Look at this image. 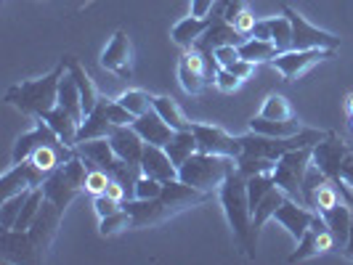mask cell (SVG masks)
<instances>
[{
    "mask_svg": "<svg viewBox=\"0 0 353 265\" xmlns=\"http://www.w3.org/2000/svg\"><path fill=\"white\" fill-rule=\"evenodd\" d=\"M67 70H70L67 59H61L48 74L11 85L6 90V104L17 106L21 114H27L32 120H43L51 109L59 106V83H61Z\"/></svg>",
    "mask_w": 353,
    "mask_h": 265,
    "instance_id": "6da1fadb",
    "label": "cell"
},
{
    "mask_svg": "<svg viewBox=\"0 0 353 265\" xmlns=\"http://www.w3.org/2000/svg\"><path fill=\"white\" fill-rule=\"evenodd\" d=\"M218 196H221L226 220H229L239 247L245 249L248 257H255V242H258V236L252 231V210H250V202H248V178L242 176L239 170H234L223 180V186L218 189Z\"/></svg>",
    "mask_w": 353,
    "mask_h": 265,
    "instance_id": "7a4b0ae2",
    "label": "cell"
},
{
    "mask_svg": "<svg viewBox=\"0 0 353 265\" xmlns=\"http://www.w3.org/2000/svg\"><path fill=\"white\" fill-rule=\"evenodd\" d=\"M236 170V159L226 154H208V151H194L178 167V178L189 186H194L205 194H215L223 180Z\"/></svg>",
    "mask_w": 353,
    "mask_h": 265,
    "instance_id": "3957f363",
    "label": "cell"
},
{
    "mask_svg": "<svg viewBox=\"0 0 353 265\" xmlns=\"http://www.w3.org/2000/svg\"><path fill=\"white\" fill-rule=\"evenodd\" d=\"M88 165L83 159L74 157L67 159L59 170H53L51 176L46 178L43 183V191H46V199H51L56 207L67 210L77 196L85 191V178H88Z\"/></svg>",
    "mask_w": 353,
    "mask_h": 265,
    "instance_id": "277c9868",
    "label": "cell"
},
{
    "mask_svg": "<svg viewBox=\"0 0 353 265\" xmlns=\"http://www.w3.org/2000/svg\"><path fill=\"white\" fill-rule=\"evenodd\" d=\"M308 167H311V149L287 151L282 159H276V167H274V183H276L290 199H295V202H301V204H305L303 180H305ZM305 207H308V204H305Z\"/></svg>",
    "mask_w": 353,
    "mask_h": 265,
    "instance_id": "5b68a950",
    "label": "cell"
},
{
    "mask_svg": "<svg viewBox=\"0 0 353 265\" xmlns=\"http://www.w3.org/2000/svg\"><path fill=\"white\" fill-rule=\"evenodd\" d=\"M282 14L290 19L292 24V48L295 51H311V48H319V51H337L340 48V37L327 32V30H319L311 21H305V17H301L295 8L284 6Z\"/></svg>",
    "mask_w": 353,
    "mask_h": 265,
    "instance_id": "8992f818",
    "label": "cell"
},
{
    "mask_svg": "<svg viewBox=\"0 0 353 265\" xmlns=\"http://www.w3.org/2000/svg\"><path fill=\"white\" fill-rule=\"evenodd\" d=\"M61 215H64V210L56 207L51 199H46L43 207H40V212H37V218L32 220L30 231H27L40 260H43V257L48 255V249L53 247V239H56V233H59V229H61Z\"/></svg>",
    "mask_w": 353,
    "mask_h": 265,
    "instance_id": "52a82bcc",
    "label": "cell"
},
{
    "mask_svg": "<svg viewBox=\"0 0 353 265\" xmlns=\"http://www.w3.org/2000/svg\"><path fill=\"white\" fill-rule=\"evenodd\" d=\"M192 133H194L199 151H208V154H226V157H234V159L242 157L239 136H229L221 125L192 123Z\"/></svg>",
    "mask_w": 353,
    "mask_h": 265,
    "instance_id": "ba28073f",
    "label": "cell"
},
{
    "mask_svg": "<svg viewBox=\"0 0 353 265\" xmlns=\"http://www.w3.org/2000/svg\"><path fill=\"white\" fill-rule=\"evenodd\" d=\"M351 151H353L351 146L343 141L337 133L330 130L327 138L319 141L316 146L311 149V162H314L330 180H337V178H340V170H343V162H345V157H348Z\"/></svg>",
    "mask_w": 353,
    "mask_h": 265,
    "instance_id": "9c48e42d",
    "label": "cell"
},
{
    "mask_svg": "<svg viewBox=\"0 0 353 265\" xmlns=\"http://www.w3.org/2000/svg\"><path fill=\"white\" fill-rule=\"evenodd\" d=\"M48 173L40 170L32 159H24L14 165L11 170H6V176L0 180V202L8 199L14 194H21V191H32V189H40L46 183Z\"/></svg>",
    "mask_w": 353,
    "mask_h": 265,
    "instance_id": "30bf717a",
    "label": "cell"
},
{
    "mask_svg": "<svg viewBox=\"0 0 353 265\" xmlns=\"http://www.w3.org/2000/svg\"><path fill=\"white\" fill-rule=\"evenodd\" d=\"M330 56H332V51H319V48L295 51V48H292V51L276 53V59L271 61V67L279 72L287 83H292V80L303 77L311 67H316L319 61H324V59H330Z\"/></svg>",
    "mask_w": 353,
    "mask_h": 265,
    "instance_id": "8fae6325",
    "label": "cell"
},
{
    "mask_svg": "<svg viewBox=\"0 0 353 265\" xmlns=\"http://www.w3.org/2000/svg\"><path fill=\"white\" fill-rule=\"evenodd\" d=\"M178 83L189 96H199L205 90V85L210 83L205 53L199 48H192V51H186L181 56V61H178Z\"/></svg>",
    "mask_w": 353,
    "mask_h": 265,
    "instance_id": "7c38bea8",
    "label": "cell"
},
{
    "mask_svg": "<svg viewBox=\"0 0 353 265\" xmlns=\"http://www.w3.org/2000/svg\"><path fill=\"white\" fill-rule=\"evenodd\" d=\"M316 210H311V207H305L301 202H295V199H284L282 207L274 212V220L276 223H282V229H287V233L295 239V242H301L303 236H305V231L314 226V220H316Z\"/></svg>",
    "mask_w": 353,
    "mask_h": 265,
    "instance_id": "4fadbf2b",
    "label": "cell"
},
{
    "mask_svg": "<svg viewBox=\"0 0 353 265\" xmlns=\"http://www.w3.org/2000/svg\"><path fill=\"white\" fill-rule=\"evenodd\" d=\"M123 207L130 212L133 218V229H152V226H159L165 223L168 218H173V210L165 204V199L157 196V199H125Z\"/></svg>",
    "mask_w": 353,
    "mask_h": 265,
    "instance_id": "5bb4252c",
    "label": "cell"
},
{
    "mask_svg": "<svg viewBox=\"0 0 353 265\" xmlns=\"http://www.w3.org/2000/svg\"><path fill=\"white\" fill-rule=\"evenodd\" d=\"M248 37L242 35L234 24H229L226 19L221 17V14H212L210 17V27L205 30V35L196 40L194 48L199 51H215V48H221V45H242Z\"/></svg>",
    "mask_w": 353,
    "mask_h": 265,
    "instance_id": "9a60e30c",
    "label": "cell"
},
{
    "mask_svg": "<svg viewBox=\"0 0 353 265\" xmlns=\"http://www.w3.org/2000/svg\"><path fill=\"white\" fill-rule=\"evenodd\" d=\"M0 255L6 263H37L35 247H32V239L27 231L17 229H3L0 233Z\"/></svg>",
    "mask_w": 353,
    "mask_h": 265,
    "instance_id": "2e32d148",
    "label": "cell"
},
{
    "mask_svg": "<svg viewBox=\"0 0 353 265\" xmlns=\"http://www.w3.org/2000/svg\"><path fill=\"white\" fill-rule=\"evenodd\" d=\"M130 61H133V45H130V37L120 30V32H114V37L101 51V67L114 72L117 77H130V72H133Z\"/></svg>",
    "mask_w": 353,
    "mask_h": 265,
    "instance_id": "e0dca14e",
    "label": "cell"
},
{
    "mask_svg": "<svg viewBox=\"0 0 353 265\" xmlns=\"http://www.w3.org/2000/svg\"><path fill=\"white\" fill-rule=\"evenodd\" d=\"M56 143H61V138L53 133V127L46 120H37V125L30 130V133H24V136H19L17 143H14V154H11V162L19 165V162H24V159H30L35 154L40 146H56Z\"/></svg>",
    "mask_w": 353,
    "mask_h": 265,
    "instance_id": "ac0fdd59",
    "label": "cell"
},
{
    "mask_svg": "<svg viewBox=\"0 0 353 265\" xmlns=\"http://www.w3.org/2000/svg\"><path fill=\"white\" fill-rule=\"evenodd\" d=\"M210 196L212 194H205V191H199V189H194V186L183 183L181 178H176V180H168V183L162 186V199H165V204L173 210V215L189 210V207H196V204L208 202Z\"/></svg>",
    "mask_w": 353,
    "mask_h": 265,
    "instance_id": "d6986e66",
    "label": "cell"
},
{
    "mask_svg": "<svg viewBox=\"0 0 353 265\" xmlns=\"http://www.w3.org/2000/svg\"><path fill=\"white\" fill-rule=\"evenodd\" d=\"M109 143L114 149V154L125 162H136L141 165L143 149H146V141L139 136V130L133 125H117L112 133H109Z\"/></svg>",
    "mask_w": 353,
    "mask_h": 265,
    "instance_id": "ffe728a7",
    "label": "cell"
},
{
    "mask_svg": "<svg viewBox=\"0 0 353 265\" xmlns=\"http://www.w3.org/2000/svg\"><path fill=\"white\" fill-rule=\"evenodd\" d=\"M141 170H143V176L157 178L162 183L176 180L178 178V167L173 165V159L168 157V151H165L162 146H152V143H146V149H143Z\"/></svg>",
    "mask_w": 353,
    "mask_h": 265,
    "instance_id": "44dd1931",
    "label": "cell"
},
{
    "mask_svg": "<svg viewBox=\"0 0 353 265\" xmlns=\"http://www.w3.org/2000/svg\"><path fill=\"white\" fill-rule=\"evenodd\" d=\"M133 127L139 130V136H141L146 143H152V146H162V149L170 143L173 133H176L170 125L159 117L154 109H152V112H146V114H141V117H136Z\"/></svg>",
    "mask_w": 353,
    "mask_h": 265,
    "instance_id": "7402d4cb",
    "label": "cell"
},
{
    "mask_svg": "<svg viewBox=\"0 0 353 265\" xmlns=\"http://www.w3.org/2000/svg\"><path fill=\"white\" fill-rule=\"evenodd\" d=\"M106 106H109V98L101 96V101L96 104V109L85 114V120L80 123V133H77V143L80 141H90V138H109V133L117 127L112 125L109 114H106Z\"/></svg>",
    "mask_w": 353,
    "mask_h": 265,
    "instance_id": "603a6c76",
    "label": "cell"
},
{
    "mask_svg": "<svg viewBox=\"0 0 353 265\" xmlns=\"http://www.w3.org/2000/svg\"><path fill=\"white\" fill-rule=\"evenodd\" d=\"M74 154L83 159L88 167H101L106 170L109 167V162L117 157L114 154V149H112V143L109 138H90V141H80L74 146Z\"/></svg>",
    "mask_w": 353,
    "mask_h": 265,
    "instance_id": "cb8c5ba5",
    "label": "cell"
},
{
    "mask_svg": "<svg viewBox=\"0 0 353 265\" xmlns=\"http://www.w3.org/2000/svg\"><path fill=\"white\" fill-rule=\"evenodd\" d=\"M210 27V17H186L181 19L176 27H173V32H170V37H173V43L176 45H181L183 51H192L196 45V40L205 35V30Z\"/></svg>",
    "mask_w": 353,
    "mask_h": 265,
    "instance_id": "d4e9b609",
    "label": "cell"
},
{
    "mask_svg": "<svg viewBox=\"0 0 353 265\" xmlns=\"http://www.w3.org/2000/svg\"><path fill=\"white\" fill-rule=\"evenodd\" d=\"M46 123L53 127V133L61 138V143L64 146H70V149H74L77 146V133H80V120H74L67 109H61V106H56V109H51L46 117H43Z\"/></svg>",
    "mask_w": 353,
    "mask_h": 265,
    "instance_id": "484cf974",
    "label": "cell"
},
{
    "mask_svg": "<svg viewBox=\"0 0 353 265\" xmlns=\"http://www.w3.org/2000/svg\"><path fill=\"white\" fill-rule=\"evenodd\" d=\"M67 67H70V72L74 74V80H77V88H80V96H83V112L90 114L96 109V104L101 101V93L93 85V80H90V74L85 72V67L74 56H67Z\"/></svg>",
    "mask_w": 353,
    "mask_h": 265,
    "instance_id": "4316f807",
    "label": "cell"
},
{
    "mask_svg": "<svg viewBox=\"0 0 353 265\" xmlns=\"http://www.w3.org/2000/svg\"><path fill=\"white\" fill-rule=\"evenodd\" d=\"M59 106L67 109L74 120H85V112H83V96H80V88H77V80L70 70L64 72L61 83H59Z\"/></svg>",
    "mask_w": 353,
    "mask_h": 265,
    "instance_id": "83f0119b",
    "label": "cell"
},
{
    "mask_svg": "<svg viewBox=\"0 0 353 265\" xmlns=\"http://www.w3.org/2000/svg\"><path fill=\"white\" fill-rule=\"evenodd\" d=\"M321 218H324L327 229L335 233L337 244H345V239H348V233H351V223H353V207L351 204L340 202V204H335L332 210L321 212Z\"/></svg>",
    "mask_w": 353,
    "mask_h": 265,
    "instance_id": "f1b7e54d",
    "label": "cell"
},
{
    "mask_svg": "<svg viewBox=\"0 0 353 265\" xmlns=\"http://www.w3.org/2000/svg\"><path fill=\"white\" fill-rule=\"evenodd\" d=\"M250 130L252 133H263V136H274V138H290V136H295V133H301L303 127L295 123V117L292 120H265V117H252L250 120Z\"/></svg>",
    "mask_w": 353,
    "mask_h": 265,
    "instance_id": "f546056e",
    "label": "cell"
},
{
    "mask_svg": "<svg viewBox=\"0 0 353 265\" xmlns=\"http://www.w3.org/2000/svg\"><path fill=\"white\" fill-rule=\"evenodd\" d=\"M165 151H168V157L173 159V165H176V167H181L186 159L194 154V151H199L192 127H189V130H176V133H173V138H170V143L165 146Z\"/></svg>",
    "mask_w": 353,
    "mask_h": 265,
    "instance_id": "4dcf8cb0",
    "label": "cell"
},
{
    "mask_svg": "<svg viewBox=\"0 0 353 265\" xmlns=\"http://www.w3.org/2000/svg\"><path fill=\"white\" fill-rule=\"evenodd\" d=\"M284 199H287V194H284L279 186H274V189L261 199V204H258L255 212H252V231H255V236H258V231L263 229L265 223L274 218V212L282 207Z\"/></svg>",
    "mask_w": 353,
    "mask_h": 265,
    "instance_id": "1f68e13d",
    "label": "cell"
},
{
    "mask_svg": "<svg viewBox=\"0 0 353 265\" xmlns=\"http://www.w3.org/2000/svg\"><path fill=\"white\" fill-rule=\"evenodd\" d=\"M279 48L274 45V40H258V37H248L242 45H239V56L248 59L252 64H263V61H274Z\"/></svg>",
    "mask_w": 353,
    "mask_h": 265,
    "instance_id": "d6a6232c",
    "label": "cell"
},
{
    "mask_svg": "<svg viewBox=\"0 0 353 265\" xmlns=\"http://www.w3.org/2000/svg\"><path fill=\"white\" fill-rule=\"evenodd\" d=\"M154 112H157L159 117L170 125L173 130H189V127H192V123H189L186 114H183V109H181L170 96H154Z\"/></svg>",
    "mask_w": 353,
    "mask_h": 265,
    "instance_id": "836d02e7",
    "label": "cell"
},
{
    "mask_svg": "<svg viewBox=\"0 0 353 265\" xmlns=\"http://www.w3.org/2000/svg\"><path fill=\"white\" fill-rule=\"evenodd\" d=\"M117 101H120V104H123L133 117H141V114H146V112H152V109H154V96H149L146 90H139V88L125 90Z\"/></svg>",
    "mask_w": 353,
    "mask_h": 265,
    "instance_id": "e575fe53",
    "label": "cell"
},
{
    "mask_svg": "<svg viewBox=\"0 0 353 265\" xmlns=\"http://www.w3.org/2000/svg\"><path fill=\"white\" fill-rule=\"evenodd\" d=\"M343 202V196H340V191H337V186L332 183V180H327V183H321L316 189V194L311 196V210H316L319 215L327 210H332L335 204H340Z\"/></svg>",
    "mask_w": 353,
    "mask_h": 265,
    "instance_id": "d590c367",
    "label": "cell"
},
{
    "mask_svg": "<svg viewBox=\"0 0 353 265\" xmlns=\"http://www.w3.org/2000/svg\"><path fill=\"white\" fill-rule=\"evenodd\" d=\"M101 223H99V233L101 236H117V233H123V231L133 229V218H130V212L125 210H117L112 212V215H106V218H99Z\"/></svg>",
    "mask_w": 353,
    "mask_h": 265,
    "instance_id": "8d00e7d4",
    "label": "cell"
},
{
    "mask_svg": "<svg viewBox=\"0 0 353 265\" xmlns=\"http://www.w3.org/2000/svg\"><path fill=\"white\" fill-rule=\"evenodd\" d=\"M261 117H265V120H292L295 114H292V106H290V101H287L284 96L271 93V96L263 101Z\"/></svg>",
    "mask_w": 353,
    "mask_h": 265,
    "instance_id": "74e56055",
    "label": "cell"
},
{
    "mask_svg": "<svg viewBox=\"0 0 353 265\" xmlns=\"http://www.w3.org/2000/svg\"><path fill=\"white\" fill-rule=\"evenodd\" d=\"M268 21H271V40L279 48V53L292 51V24H290V19L282 14V17H274Z\"/></svg>",
    "mask_w": 353,
    "mask_h": 265,
    "instance_id": "f35d334b",
    "label": "cell"
},
{
    "mask_svg": "<svg viewBox=\"0 0 353 265\" xmlns=\"http://www.w3.org/2000/svg\"><path fill=\"white\" fill-rule=\"evenodd\" d=\"M27 196H30V191H21V194L3 199V207H0V223H3V229H14L17 226V218L19 212H21V207H24V202H27Z\"/></svg>",
    "mask_w": 353,
    "mask_h": 265,
    "instance_id": "ab89813d",
    "label": "cell"
},
{
    "mask_svg": "<svg viewBox=\"0 0 353 265\" xmlns=\"http://www.w3.org/2000/svg\"><path fill=\"white\" fill-rule=\"evenodd\" d=\"M274 167H276V162L265 157H248V154H242V157L236 159V170L245 178L261 176V173H274Z\"/></svg>",
    "mask_w": 353,
    "mask_h": 265,
    "instance_id": "60d3db41",
    "label": "cell"
},
{
    "mask_svg": "<svg viewBox=\"0 0 353 265\" xmlns=\"http://www.w3.org/2000/svg\"><path fill=\"white\" fill-rule=\"evenodd\" d=\"M109 183H112V176H109L106 170H101V167H90L88 178H85V194H90V196L104 194Z\"/></svg>",
    "mask_w": 353,
    "mask_h": 265,
    "instance_id": "b9f144b4",
    "label": "cell"
},
{
    "mask_svg": "<svg viewBox=\"0 0 353 265\" xmlns=\"http://www.w3.org/2000/svg\"><path fill=\"white\" fill-rule=\"evenodd\" d=\"M162 180L157 178H149V176H141L139 178V183H136V199H157L162 196Z\"/></svg>",
    "mask_w": 353,
    "mask_h": 265,
    "instance_id": "7bdbcfd3",
    "label": "cell"
},
{
    "mask_svg": "<svg viewBox=\"0 0 353 265\" xmlns=\"http://www.w3.org/2000/svg\"><path fill=\"white\" fill-rule=\"evenodd\" d=\"M106 114H109V120H112V125H133L136 123V117L125 109L120 101H109V106H106Z\"/></svg>",
    "mask_w": 353,
    "mask_h": 265,
    "instance_id": "ee69618b",
    "label": "cell"
},
{
    "mask_svg": "<svg viewBox=\"0 0 353 265\" xmlns=\"http://www.w3.org/2000/svg\"><path fill=\"white\" fill-rule=\"evenodd\" d=\"M215 85H218V90H223V93H234V90H239L242 80L231 70H223V67H221L218 74H215Z\"/></svg>",
    "mask_w": 353,
    "mask_h": 265,
    "instance_id": "f6af8a7d",
    "label": "cell"
},
{
    "mask_svg": "<svg viewBox=\"0 0 353 265\" xmlns=\"http://www.w3.org/2000/svg\"><path fill=\"white\" fill-rule=\"evenodd\" d=\"M93 207H96V215H99V218H106V215H112V212L123 210V202H117V199H112V196H106V194H99V196H93Z\"/></svg>",
    "mask_w": 353,
    "mask_h": 265,
    "instance_id": "bcb514c9",
    "label": "cell"
},
{
    "mask_svg": "<svg viewBox=\"0 0 353 265\" xmlns=\"http://www.w3.org/2000/svg\"><path fill=\"white\" fill-rule=\"evenodd\" d=\"M215 61H218V67H231V64H236L242 56H239V45H221V48H215Z\"/></svg>",
    "mask_w": 353,
    "mask_h": 265,
    "instance_id": "7dc6e473",
    "label": "cell"
},
{
    "mask_svg": "<svg viewBox=\"0 0 353 265\" xmlns=\"http://www.w3.org/2000/svg\"><path fill=\"white\" fill-rule=\"evenodd\" d=\"M255 21H258V19L252 17V11L248 8V11H242V14L236 17L234 27H236V30H239V32H242L245 37H250V35H252V27H255Z\"/></svg>",
    "mask_w": 353,
    "mask_h": 265,
    "instance_id": "c3c4849f",
    "label": "cell"
},
{
    "mask_svg": "<svg viewBox=\"0 0 353 265\" xmlns=\"http://www.w3.org/2000/svg\"><path fill=\"white\" fill-rule=\"evenodd\" d=\"M223 70H231L234 74H236V77H239V80H242V83H245V80H250V77H252V72H255V64H252V61H248V59H239L236 64H231V67H223Z\"/></svg>",
    "mask_w": 353,
    "mask_h": 265,
    "instance_id": "681fc988",
    "label": "cell"
},
{
    "mask_svg": "<svg viewBox=\"0 0 353 265\" xmlns=\"http://www.w3.org/2000/svg\"><path fill=\"white\" fill-rule=\"evenodd\" d=\"M218 0H192V17H210Z\"/></svg>",
    "mask_w": 353,
    "mask_h": 265,
    "instance_id": "f907efd6",
    "label": "cell"
},
{
    "mask_svg": "<svg viewBox=\"0 0 353 265\" xmlns=\"http://www.w3.org/2000/svg\"><path fill=\"white\" fill-rule=\"evenodd\" d=\"M250 37H258V40H271V21L268 19H258L255 27H252V35Z\"/></svg>",
    "mask_w": 353,
    "mask_h": 265,
    "instance_id": "816d5d0a",
    "label": "cell"
},
{
    "mask_svg": "<svg viewBox=\"0 0 353 265\" xmlns=\"http://www.w3.org/2000/svg\"><path fill=\"white\" fill-rule=\"evenodd\" d=\"M343 247H345V255L353 260V223H351V233H348V239H345V244H343Z\"/></svg>",
    "mask_w": 353,
    "mask_h": 265,
    "instance_id": "f5cc1de1",
    "label": "cell"
},
{
    "mask_svg": "<svg viewBox=\"0 0 353 265\" xmlns=\"http://www.w3.org/2000/svg\"><path fill=\"white\" fill-rule=\"evenodd\" d=\"M345 109H348V117H353V93L348 96V101H345Z\"/></svg>",
    "mask_w": 353,
    "mask_h": 265,
    "instance_id": "db71d44e",
    "label": "cell"
},
{
    "mask_svg": "<svg viewBox=\"0 0 353 265\" xmlns=\"http://www.w3.org/2000/svg\"><path fill=\"white\" fill-rule=\"evenodd\" d=\"M351 127H353V117H351Z\"/></svg>",
    "mask_w": 353,
    "mask_h": 265,
    "instance_id": "11a10c76",
    "label": "cell"
}]
</instances>
